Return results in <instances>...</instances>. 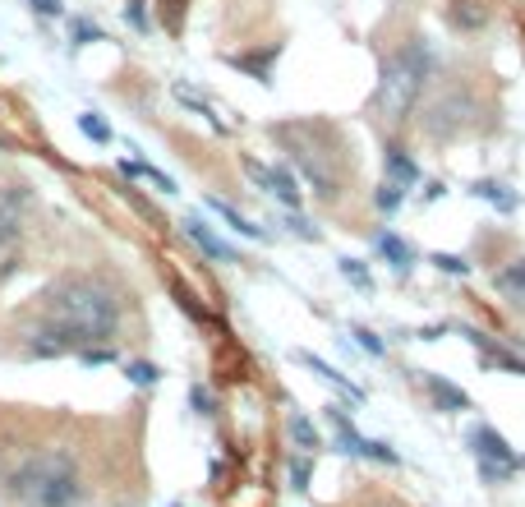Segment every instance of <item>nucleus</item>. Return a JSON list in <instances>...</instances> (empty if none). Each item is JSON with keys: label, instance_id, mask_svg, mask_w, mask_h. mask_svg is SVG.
Wrapping results in <instances>:
<instances>
[{"label": "nucleus", "instance_id": "obj_1", "mask_svg": "<svg viewBox=\"0 0 525 507\" xmlns=\"http://www.w3.org/2000/svg\"><path fill=\"white\" fill-rule=\"evenodd\" d=\"M120 328V300L93 277H60L42 295V328L32 332L28 356L51 360L84 346H111Z\"/></svg>", "mask_w": 525, "mask_h": 507}, {"label": "nucleus", "instance_id": "obj_2", "mask_svg": "<svg viewBox=\"0 0 525 507\" xmlns=\"http://www.w3.org/2000/svg\"><path fill=\"white\" fill-rule=\"evenodd\" d=\"M10 493L23 507H74L84 498V480H78V461L60 448H42L28 452L14 475H10Z\"/></svg>", "mask_w": 525, "mask_h": 507}, {"label": "nucleus", "instance_id": "obj_3", "mask_svg": "<svg viewBox=\"0 0 525 507\" xmlns=\"http://www.w3.org/2000/svg\"><path fill=\"white\" fill-rule=\"evenodd\" d=\"M424 74H429V47L411 42L401 47L387 65H383V79H378V111L387 121H406L420 88H424Z\"/></svg>", "mask_w": 525, "mask_h": 507}, {"label": "nucleus", "instance_id": "obj_4", "mask_svg": "<svg viewBox=\"0 0 525 507\" xmlns=\"http://www.w3.org/2000/svg\"><path fill=\"white\" fill-rule=\"evenodd\" d=\"M470 448H475V461H479V475H484V484L511 480V475L520 471V457L511 452V443L498 434L493 424H475V429H470Z\"/></svg>", "mask_w": 525, "mask_h": 507}, {"label": "nucleus", "instance_id": "obj_5", "mask_svg": "<svg viewBox=\"0 0 525 507\" xmlns=\"http://www.w3.org/2000/svg\"><path fill=\"white\" fill-rule=\"evenodd\" d=\"M245 171L254 176V185H258L263 194H272L281 208H291V213L300 208V185H295V171H291V167H263V162L245 158Z\"/></svg>", "mask_w": 525, "mask_h": 507}, {"label": "nucleus", "instance_id": "obj_6", "mask_svg": "<svg viewBox=\"0 0 525 507\" xmlns=\"http://www.w3.org/2000/svg\"><path fill=\"white\" fill-rule=\"evenodd\" d=\"M332 424H337V448L346 457H369V461H383V466H396L401 457L392 452V443H378V439H359L355 424L346 420V411H332Z\"/></svg>", "mask_w": 525, "mask_h": 507}, {"label": "nucleus", "instance_id": "obj_7", "mask_svg": "<svg viewBox=\"0 0 525 507\" xmlns=\"http://www.w3.org/2000/svg\"><path fill=\"white\" fill-rule=\"evenodd\" d=\"M28 204L23 189H0V258L19 245V208Z\"/></svg>", "mask_w": 525, "mask_h": 507}, {"label": "nucleus", "instance_id": "obj_8", "mask_svg": "<svg viewBox=\"0 0 525 507\" xmlns=\"http://www.w3.org/2000/svg\"><path fill=\"white\" fill-rule=\"evenodd\" d=\"M420 383L429 387V397H433V406H438V411H448V415H461V411H470V397L461 393V387H457L452 378H442V374L424 369V374H420Z\"/></svg>", "mask_w": 525, "mask_h": 507}, {"label": "nucleus", "instance_id": "obj_9", "mask_svg": "<svg viewBox=\"0 0 525 507\" xmlns=\"http://www.w3.org/2000/svg\"><path fill=\"white\" fill-rule=\"evenodd\" d=\"M185 236H189L198 249H204L213 263H235V249H231V245L217 236V231H213L204 217H185Z\"/></svg>", "mask_w": 525, "mask_h": 507}, {"label": "nucleus", "instance_id": "obj_10", "mask_svg": "<svg viewBox=\"0 0 525 507\" xmlns=\"http://www.w3.org/2000/svg\"><path fill=\"white\" fill-rule=\"evenodd\" d=\"M295 360H300L304 369H313V374H318L322 383H332V387H337V393H341V397H350L355 406H359V402H365V387H359V383H350V378H346L341 369H332L328 360H318V356H313V350H295Z\"/></svg>", "mask_w": 525, "mask_h": 507}, {"label": "nucleus", "instance_id": "obj_11", "mask_svg": "<svg viewBox=\"0 0 525 507\" xmlns=\"http://www.w3.org/2000/svg\"><path fill=\"white\" fill-rule=\"evenodd\" d=\"M470 194L484 199V204H493L498 213H516L520 208V194H511V185H502V180H479Z\"/></svg>", "mask_w": 525, "mask_h": 507}, {"label": "nucleus", "instance_id": "obj_12", "mask_svg": "<svg viewBox=\"0 0 525 507\" xmlns=\"http://www.w3.org/2000/svg\"><path fill=\"white\" fill-rule=\"evenodd\" d=\"M208 208H213V213H217V217H222L231 231H240V236H245V240H267V231H263V226H254L245 213H235L226 199H208Z\"/></svg>", "mask_w": 525, "mask_h": 507}, {"label": "nucleus", "instance_id": "obj_13", "mask_svg": "<svg viewBox=\"0 0 525 507\" xmlns=\"http://www.w3.org/2000/svg\"><path fill=\"white\" fill-rule=\"evenodd\" d=\"M383 167H387L392 185H401V189L420 180V167H415V162H411V158H406V152H401L396 143H392V148H383Z\"/></svg>", "mask_w": 525, "mask_h": 507}, {"label": "nucleus", "instance_id": "obj_14", "mask_svg": "<svg viewBox=\"0 0 525 507\" xmlns=\"http://www.w3.org/2000/svg\"><path fill=\"white\" fill-rule=\"evenodd\" d=\"M493 286H498V295L525 304V258H516V263H507L502 272H493Z\"/></svg>", "mask_w": 525, "mask_h": 507}, {"label": "nucleus", "instance_id": "obj_15", "mask_svg": "<svg viewBox=\"0 0 525 507\" xmlns=\"http://www.w3.org/2000/svg\"><path fill=\"white\" fill-rule=\"evenodd\" d=\"M378 254L396 267V272H411V263H415V254H411V245L406 240H401L396 236V231H383V236H378Z\"/></svg>", "mask_w": 525, "mask_h": 507}, {"label": "nucleus", "instance_id": "obj_16", "mask_svg": "<svg viewBox=\"0 0 525 507\" xmlns=\"http://www.w3.org/2000/svg\"><path fill=\"white\" fill-rule=\"evenodd\" d=\"M286 434H291V443H295V448H300L304 457L322 448V443H318V429H313V420H309V415H300V411H295V415L286 420Z\"/></svg>", "mask_w": 525, "mask_h": 507}, {"label": "nucleus", "instance_id": "obj_17", "mask_svg": "<svg viewBox=\"0 0 525 507\" xmlns=\"http://www.w3.org/2000/svg\"><path fill=\"white\" fill-rule=\"evenodd\" d=\"M120 171H125L130 180H152L157 189H167V194H176V180H171L167 171H157V167H148V162H139V158H134V162L125 158V162H120Z\"/></svg>", "mask_w": 525, "mask_h": 507}, {"label": "nucleus", "instance_id": "obj_18", "mask_svg": "<svg viewBox=\"0 0 525 507\" xmlns=\"http://www.w3.org/2000/svg\"><path fill=\"white\" fill-rule=\"evenodd\" d=\"M341 277H346L355 291H365V295L374 291V277H369V267L359 263V258H341Z\"/></svg>", "mask_w": 525, "mask_h": 507}, {"label": "nucleus", "instance_id": "obj_19", "mask_svg": "<svg viewBox=\"0 0 525 507\" xmlns=\"http://www.w3.org/2000/svg\"><path fill=\"white\" fill-rule=\"evenodd\" d=\"M484 365H493V369H507V374H520L525 378V360L520 356H511V350H484Z\"/></svg>", "mask_w": 525, "mask_h": 507}, {"label": "nucleus", "instance_id": "obj_20", "mask_svg": "<svg viewBox=\"0 0 525 507\" xmlns=\"http://www.w3.org/2000/svg\"><path fill=\"white\" fill-rule=\"evenodd\" d=\"M78 130H84L93 143H111V125L102 121L97 111H84V115H78Z\"/></svg>", "mask_w": 525, "mask_h": 507}, {"label": "nucleus", "instance_id": "obj_21", "mask_svg": "<svg viewBox=\"0 0 525 507\" xmlns=\"http://www.w3.org/2000/svg\"><path fill=\"white\" fill-rule=\"evenodd\" d=\"M125 378H130L134 387H152V383L161 378V369L148 365V360H130V365H125Z\"/></svg>", "mask_w": 525, "mask_h": 507}, {"label": "nucleus", "instance_id": "obj_22", "mask_svg": "<svg viewBox=\"0 0 525 507\" xmlns=\"http://www.w3.org/2000/svg\"><path fill=\"white\" fill-rule=\"evenodd\" d=\"M429 263H433V267H442L448 277H470V263H466L461 254H429Z\"/></svg>", "mask_w": 525, "mask_h": 507}, {"label": "nucleus", "instance_id": "obj_23", "mask_svg": "<svg viewBox=\"0 0 525 507\" xmlns=\"http://www.w3.org/2000/svg\"><path fill=\"white\" fill-rule=\"evenodd\" d=\"M374 204H378V213H387V217H392V213L401 208V185L383 180V185H378V194H374Z\"/></svg>", "mask_w": 525, "mask_h": 507}, {"label": "nucleus", "instance_id": "obj_24", "mask_svg": "<svg viewBox=\"0 0 525 507\" xmlns=\"http://www.w3.org/2000/svg\"><path fill=\"white\" fill-rule=\"evenodd\" d=\"M350 341H355L359 350H369L374 360H383V356H387V346H383V341H378V337H374L369 328H350Z\"/></svg>", "mask_w": 525, "mask_h": 507}, {"label": "nucleus", "instance_id": "obj_25", "mask_svg": "<svg viewBox=\"0 0 525 507\" xmlns=\"http://www.w3.org/2000/svg\"><path fill=\"white\" fill-rule=\"evenodd\" d=\"M189 402H194L198 415H217V402H213V393H208L204 383H194V387H189Z\"/></svg>", "mask_w": 525, "mask_h": 507}, {"label": "nucleus", "instance_id": "obj_26", "mask_svg": "<svg viewBox=\"0 0 525 507\" xmlns=\"http://www.w3.org/2000/svg\"><path fill=\"white\" fill-rule=\"evenodd\" d=\"M88 42H102V28L88 23V19H78L74 23V47H88Z\"/></svg>", "mask_w": 525, "mask_h": 507}, {"label": "nucleus", "instance_id": "obj_27", "mask_svg": "<svg viewBox=\"0 0 525 507\" xmlns=\"http://www.w3.org/2000/svg\"><path fill=\"white\" fill-rule=\"evenodd\" d=\"M291 484H295V489H309V457H304V452L291 457Z\"/></svg>", "mask_w": 525, "mask_h": 507}, {"label": "nucleus", "instance_id": "obj_28", "mask_svg": "<svg viewBox=\"0 0 525 507\" xmlns=\"http://www.w3.org/2000/svg\"><path fill=\"white\" fill-rule=\"evenodd\" d=\"M28 5L42 14V19H60L65 14V0H28Z\"/></svg>", "mask_w": 525, "mask_h": 507}, {"label": "nucleus", "instance_id": "obj_29", "mask_svg": "<svg viewBox=\"0 0 525 507\" xmlns=\"http://www.w3.org/2000/svg\"><path fill=\"white\" fill-rule=\"evenodd\" d=\"M125 19H130V23H134L139 32L148 28V14H143V0H130V5H125Z\"/></svg>", "mask_w": 525, "mask_h": 507}, {"label": "nucleus", "instance_id": "obj_30", "mask_svg": "<svg viewBox=\"0 0 525 507\" xmlns=\"http://www.w3.org/2000/svg\"><path fill=\"white\" fill-rule=\"evenodd\" d=\"M171 507H185V502H171Z\"/></svg>", "mask_w": 525, "mask_h": 507}]
</instances>
